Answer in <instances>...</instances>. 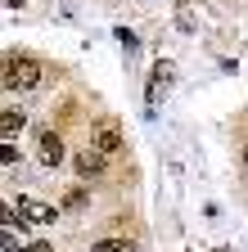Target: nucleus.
Masks as SVG:
<instances>
[{
	"instance_id": "obj_10",
	"label": "nucleus",
	"mask_w": 248,
	"mask_h": 252,
	"mask_svg": "<svg viewBox=\"0 0 248 252\" xmlns=\"http://www.w3.org/2000/svg\"><path fill=\"white\" fill-rule=\"evenodd\" d=\"M23 252H54V248H50V243H41V239H36V243H27V248H23Z\"/></svg>"
},
{
	"instance_id": "obj_4",
	"label": "nucleus",
	"mask_w": 248,
	"mask_h": 252,
	"mask_svg": "<svg viewBox=\"0 0 248 252\" xmlns=\"http://www.w3.org/2000/svg\"><path fill=\"white\" fill-rule=\"evenodd\" d=\"M95 149H100V153H117V149H122L117 122H100V126H95Z\"/></svg>"
},
{
	"instance_id": "obj_3",
	"label": "nucleus",
	"mask_w": 248,
	"mask_h": 252,
	"mask_svg": "<svg viewBox=\"0 0 248 252\" xmlns=\"http://www.w3.org/2000/svg\"><path fill=\"white\" fill-rule=\"evenodd\" d=\"M41 149H36V158H41V162L45 167H59V162H64V140H59L54 131H41V140H36Z\"/></svg>"
},
{
	"instance_id": "obj_9",
	"label": "nucleus",
	"mask_w": 248,
	"mask_h": 252,
	"mask_svg": "<svg viewBox=\"0 0 248 252\" xmlns=\"http://www.w3.org/2000/svg\"><path fill=\"white\" fill-rule=\"evenodd\" d=\"M0 162L14 167V162H18V149H14V144H0Z\"/></svg>"
},
{
	"instance_id": "obj_6",
	"label": "nucleus",
	"mask_w": 248,
	"mask_h": 252,
	"mask_svg": "<svg viewBox=\"0 0 248 252\" xmlns=\"http://www.w3.org/2000/svg\"><path fill=\"white\" fill-rule=\"evenodd\" d=\"M23 108H5V113H0V135H5V140H14L18 131H23Z\"/></svg>"
},
{
	"instance_id": "obj_2",
	"label": "nucleus",
	"mask_w": 248,
	"mask_h": 252,
	"mask_svg": "<svg viewBox=\"0 0 248 252\" xmlns=\"http://www.w3.org/2000/svg\"><path fill=\"white\" fill-rule=\"evenodd\" d=\"M104 167H108V153H100V149H81V153H77V176H81V180L104 176Z\"/></svg>"
},
{
	"instance_id": "obj_5",
	"label": "nucleus",
	"mask_w": 248,
	"mask_h": 252,
	"mask_svg": "<svg viewBox=\"0 0 248 252\" xmlns=\"http://www.w3.org/2000/svg\"><path fill=\"white\" fill-rule=\"evenodd\" d=\"M18 212H23L27 220H36V225H50V220L59 216L54 207H45V203H36V198H18Z\"/></svg>"
},
{
	"instance_id": "obj_8",
	"label": "nucleus",
	"mask_w": 248,
	"mask_h": 252,
	"mask_svg": "<svg viewBox=\"0 0 248 252\" xmlns=\"http://www.w3.org/2000/svg\"><path fill=\"white\" fill-rule=\"evenodd\" d=\"M90 252H136V243L131 239H100Z\"/></svg>"
},
{
	"instance_id": "obj_1",
	"label": "nucleus",
	"mask_w": 248,
	"mask_h": 252,
	"mask_svg": "<svg viewBox=\"0 0 248 252\" xmlns=\"http://www.w3.org/2000/svg\"><path fill=\"white\" fill-rule=\"evenodd\" d=\"M41 81V63L32 54H9L5 59V86L9 90H32Z\"/></svg>"
},
{
	"instance_id": "obj_11",
	"label": "nucleus",
	"mask_w": 248,
	"mask_h": 252,
	"mask_svg": "<svg viewBox=\"0 0 248 252\" xmlns=\"http://www.w3.org/2000/svg\"><path fill=\"white\" fill-rule=\"evenodd\" d=\"M244 171H248V149H244Z\"/></svg>"
},
{
	"instance_id": "obj_7",
	"label": "nucleus",
	"mask_w": 248,
	"mask_h": 252,
	"mask_svg": "<svg viewBox=\"0 0 248 252\" xmlns=\"http://www.w3.org/2000/svg\"><path fill=\"white\" fill-rule=\"evenodd\" d=\"M172 81V68L167 63H158V68H153V86H149V104H158V90Z\"/></svg>"
}]
</instances>
